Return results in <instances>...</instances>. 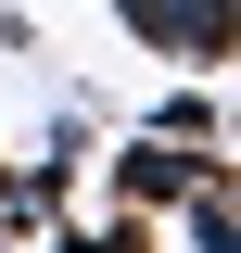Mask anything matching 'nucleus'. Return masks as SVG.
Instances as JSON below:
<instances>
[{
  "mask_svg": "<svg viewBox=\"0 0 241 253\" xmlns=\"http://www.w3.org/2000/svg\"><path fill=\"white\" fill-rule=\"evenodd\" d=\"M38 253H152V241H140V215H76V228H51Z\"/></svg>",
  "mask_w": 241,
  "mask_h": 253,
  "instance_id": "4",
  "label": "nucleus"
},
{
  "mask_svg": "<svg viewBox=\"0 0 241 253\" xmlns=\"http://www.w3.org/2000/svg\"><path fill=\"white\" fill-rule=\"evenodd\" d=\"M178 253H241V203H229V177L178 203Z\"/></svg>",
  "mask_w": 241,
  "mask_h": 253,
  "instance_id": "3",
  "label": "nucleus"
},
{
  "mask_svg": "<svg viewBox=\"0 0 241 253\" xmlns=\"http://www.w3.org/2000/svg\"><path fill=\"white\" fill-rule=\"evenodd\" d=\"M216 177H229V165H216L203 139H165V126H140V139L115 152V215H178L190 190H216Z\"/></svg>",
  "mask_w": 241,
  "mask_h": 253,
  "instance_id": "2",
  "label": "nucleus"
},
{
  "mask_svg": "<svg viewBox=\"0 0 241 253\" xmlns=\"http://www.w3.org/2000/svg\"><path fill=\"white\" fill-rule=\"evenodd\" d=\"M0 253H38V215H13V203H0Z\"/></svg>",
  "mask_w": 241,
  "mask_h": 253,
  "instance_id": "6",
  "label": "nucleus"
},
{
  "mask_svg": "<svg viewBox=\"0 0 241 253\" xmlns=\"http://www.w3.org/2000/svg\"><path fill=\"white\" fill-rule=\"evenodd\" d=\"M152 126H165V139H216V101H203V89H178V101H165Z\"/></svg>",
  "mask_w": 241,
  "mask_h": 253,
  "instance_id": "5",
  "label": "nucleus"
},
{
  "mask_svg": "<svg viewBox=\"0 0 241 253\" xmlns=\"http://www.w3.org/2000/svg\"><path fill=\"white\" fill-rule=\"evenodd\" d=\"M140 51H165V63H190V76H216V63L241 51V0H102Z\"/></svg>",
  "mask_w": 241,
  "mask_h": 253,
  "instance_id": "1",
  "label": "nucleus"
}]
</instances>
